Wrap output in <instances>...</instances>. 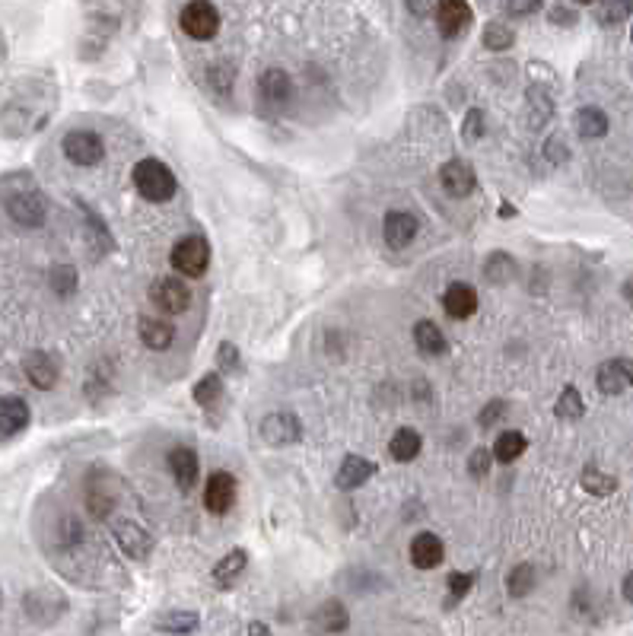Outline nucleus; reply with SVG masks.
Instances as JSON below:
<instances>
[{
  "mask_svg": "<svg viewBox=\"0 0 633 636\" xmlns=\"http://www.w3.org/2000/svg\"><path fill=\"white\" fill-rule=\"evenodd\" d=\"M134 188L140 191V198L154 201V204H166V201L175 198V191H179V182H175L172 169L160 160H140L134 166Z\"/></svg>",
  "mask_w": 633,
  "mask_h": 636,
  "instance_id": "f257e3e1",
  "label": "nucleus"
},
{
  "mask_svg": "<svg viewBox=\"0 0 633 636\" xmlns=\"http://www.w3.org/2000/svg\"><path fill=\"white\" fill-rule=\"evenodd\" d=\"M175 274H182V277H201L207 271V264H211V245H207L204 235H185V239L175 242L172 255Z\"/></svg>",
  "mask_w": 633,
  "mask_h": 636,
  "instance_id": "f03ea898",
  "label": "nucleus"
},
{
  "mask_svg": "<svg viewBox=\"0 0 633 636\" xmlns=\"http://www.w3.org/2000/svg\"><path fill=\"white\" fill-rule=\"evenodd\" d=\"M179 22H182L185 36H191L195 42H207L220 29V10L207 4V0H191L179 13Z\"/></svg>",
  "mask_w": 633,
  "mask_h": 636,
  "instance_id": "7ed1b4c3",
  "label": "nucleus"
},
{
  "mask_svg": "<svg viewBox=\"0 0 633 636\" xmlns=\"http://www.w3.org/2000/svg\"><path fill=\"white\" fill-rule=\"evenodd\" d=\"M83 500H87V509L93 519H109L118 503V483L103 471H93L87 487H83Z\"/></svg>",
  "mask_w": 633,
  "mask_h": 636,
  "instance_id": "20e7f679",
  "label": "nucleus"
},
{
  "mask_svg": "<svg viewBox=\"0 0 633 636\" xmlns=\"http://www.w3.org/2000/svg\"><path fill=\"white\" fill-rule=\"evenodd\" d=\"M150 302L166 315H182L191 306V290L182 277H160L150 286Z\"/></svg>",
  "mask_w": 633,
  "mask_h": 636,
  "instance_id": "39448f33",
  "label": "nucleus"
},
{
  "mask_svg": "<svg viewBox=\"0 0 633 636\" xmlns=\"http://www.w3.org/2000/svg\"><path fill=\"white\" fill-rule=\"evenodd\" d=\"M64 156L73 166H99L105 160V144L96 131H71L64 137Z\"/></svg>",
  "mask_w": 633,
  "mask_h": 636,
  "instance_id": "423d86ee",
  "label": "nucleus"
},
{
  "mask_svg": "<svg viewBox=\"0 0 633 636\" xmlns=\"http://www.w3.org/2000/svg\"><path fill=\"white\" fill-rule=\"evenodd\" d=\"M7 213L16 227L36 229L45 223V198L36 188L13 191V194H7Z\"/></svg>",
  "mask_w": 633,
  "mask_h": 636,
  "instance_id": "0eeeda50",
  "label": "nucleus"
},
{
  "mask_svg": "<svg viewBox=\"0 0 633 636\" xmlns=\"http://www.w3.org/2000/svg\"><path fill=\"white\" fill-rule=\"evenodd\" d=\"M258 95H262V103L268 105L271 112L287 109V105H290V99H293L290 73L280 70V67H268V70L258 77Z\"/></svg>",
  "mask_w": 633,
  "mask_h": 636,
  "instance_id": "6e6552de",
  "label": "nucleus"
},
{
  "mask_svg": "<svg viewBox=\"0 0 633 636\" xmlns=\"http://www.w3.org/2000/svg\"><path fill=\"white\" fill-rule=\"evenodd\" d=\"M262 439L268 446H290L303 439V424L293 410H274L262 420Z\"/></svg>",
  "mask_w": 633,
  "mask_h": 636,
  "instance_id": "1a4fd4ad",
  "label": "nucleus"
},
{
  "mask_svg": "<svg viewBox=\"0 0 633 636\" xmlns=\"http://www.w3.org/2000/svg\"><path fill=\"white\" fill-rule=\"evenodd\" d=\"M236 503V477L226 471H213L204 487V506L213 516H226Z\"/></svg>",
  "mask_w": 633,
  "mask_h": 636,
  "instance_id": "9d476101",
  "label": "nucleus"
},
{
  "mask_svg": "<svg viewBox=\"0 0 633 636\" xmlns=\"http://www.w3.org/2000/svg\"><path fill=\"white\" fill-rule=\"evenodd\" d=\"M421 233V219L408 211H392L386 213V223H382V235L392 249H408L411 242Z\"/></svg>",
  "mask_w": 633,
  "mask_h": 636,
  "instance_id": "9b49d317",
  "label": "nucleus"
},
{
  "mask_svg": "<svg viewBox=\"0 0 633 636\" xmlns=\"http://www.w3.org/2000/svg\"><path fill=\"white\" fill-rule=\"evenodd\" d=\"M471 22V7L465 0H443L437 4V29L443 38H459Z\"/></svg>",
  "mask_w": 633,
  "mask_h": 636,
  "instance_id": "f8f14e48",
  "label": "nucleus"
},
{
  "mask_svg": "<svg viewBox=\"0 0 633 636\" xmlns=\"http://www.w3.org/2000/svg\"><path fill=\"white\" fill-rule=\"evenodd\" d=\"M22 373L38 392H48V388L58 385V359L45 351H32L29 357L22 359Z\"/></svg>",
  "mask_w": 633,
  "mask_h": 636,
  "instance_id": "ddd939ff",
  "label": "nucleus"
},
{
  "mask_svg": "<svg viewBox=\"0 0 633 636\" xmlns=\"http://www.w3.org/2000/svg\"><path fill=\"white\" fill-rule=\"evenodd\" d=\"M439 182H443V188L449 191L452 198H468L474 191V169L471 162L465 160H449L443 169H439Z\"/></svg>",
  "mask_w": 633,
  "mask_h": 636,
  "instance_id": "4468645a",
  "label": "nucleus"
},
{
  "mask_svg": "<svg viewBox=\"0 0 633 636\" xmlns=\"http://www.w3.org/2000/svg\"><path fill=\"white\" fill-rule=\"evenodd\" d=\"M443 557H446V548L437 534H429V532L414 534V541H411V564H414L417 570H437V566L443 564Z\"/></svg>",
  "mask_w": 633,
  "mask_h": 636,
  "instance_id": "2eb2a0df",
  "label": "nucleus"
},
{
  "mask_svg": "<svg viewBox=\"0 0 633 636\" xmlns=\"http://www.w3.org/2000/svg\"><path fill=\"white\" fill-rule=\"evenodd\" d=\"M372 475H376V465H372L370 458H363V455H347V458L341 461V468H337L335 481L341 491H357Z\"/></svg>",
  "mask_w": 633,
  "mask_h": 636,
  "instance_id": "dca6fc26",
  "label": "nucleus"
},
{
  "mask_svg": "<svg viewBox=\"0 0 633 636\" xmlns=\"http://www.w3.org/2000/svg\"><path fill=\"white\" fill-rule=\"evenodd\" d=\"M443 309L449 318H455V322H462V318H471L474 309H478V293H474V286L468 284H452L449 290H446L443 296Z\"/></svg>",
  "mask_w": 633,
  "mask_h": 636,
  "instance_id": "f3484780",
  "label": "nucleus"
},
{
  "mask_svg": "<svg viewBox=\"0 0 633 636\" xmlns=\"http://www.w3.org/2000/svg\"><path fill=\"white\" fill-rule=\"evenodd\" d=\"M115 538H118V544H121L124 554L134 557V560H144V557L154 550V538H150L140 525H134V522H118Z\"/></svg>",
  "mask_w": 633,
  "mask_h": 636,
  "instance_id": "a211bd4d",
  "label": "nucleus"
},
{
  "mask_svg": "<svg viewBox=\"0 0 633 636\" xmlns=\"http://www.w3.org/2000/svg\"><path fill=\"white\" fill-rule=\"evenodd\" d=\"M169 468H172V477H175V483L182 487L185 493L191 491L197 483V455H195V449H188V446H179V449H172L169 452Z\"/></svg>",
  "mask_w": 633,
  "mask_h": 636,
  "instance_id": "6ab92c4d",
  "label": "nucleus"
},
{
  "mask_svg": "<svg viewBox=\"0 0 633 636\" xmlns=\"http://www.w3.org/2000/svg\"><path fill=\"white\" fill-rule=\"evenodd\" d=\"M312 624H315V630H321V633H344V630L350 627V615L341 601L331 599V601H321V605L315 607Z\"/></svg>",
  "mask_w": 633,
  "mask_h": 636,
  "instance_id": "aec40b11",
  "label": "nucleus"
},
{
  "mask_svg": "<svg viewBox=\"0 0 633 636\" xmlns=\"http://www.w3.org/2000/svg\"><path fill=\"white\" fill-rule=\"evenodd\" d=\"M29 424V404L16 395H4L0 398V433H20Z\"/></svg>",
  "mask_w": 633,
  "mask_h": 636,
  "instance_id": "412c9836",
  "label": "nucleus"
},
{
  "mask_svg": "<svg viewBox=\"0 0 633 636\" xmlns=\"http://www.w3.org/2000/svg\"><path fill=\"white\" fill-rule=\"evenodd\" d=\"M140 341H144L150 351H166L175 341V328L169 322H160V318H140Z\"/></svg>",
  "mask_w": 633,
  "mask_h": 636,
  "instance_id": "4be33fe9",
  "label": "nucleus"
},
{
  "mask_svg": "<svg viewBox=\"0 0 633 636\" xmlns=\"http://www.w3.org/2000/svg\"><path fill=\"white\" fill-rule=\"evenodd\" d=\"M414 344H417V351L427 353V357H443V353L449 351L443 331H439L433 322H427V318L414 325Z\"/></svg>",
  "mask_w": 633,
  "mask_h": 636,
  "instance_id": "5701e85b",
  "label": "nucleus"
},
{
  "mask_svg": "<svg viewBox=\"0 0 633 636\" xmlns=\"http://www.w3.org/2000/svg\"><path fill=\"white\" fill-rule=\"evenodd\" d=\"M596 385L602 395H621V392L630 385V382H627V373H624V363H621V359H608V363L598 366Z\"/></svg>",
  "mask_w": 633,
  "mask_h": 636,
  "instance_id": "b1692460",
  "label": "nucleus"
},
{
  "mask_svg": "<svg viewBox=\"0 0 633 636\" xmlns=\"http://www.w3.org/2000/svg\"><path fill=\"white\" fill-rule=\"evenodd\" d=\"M576 131H579L582 140H598L608 134V115L596 105H586V109L576 112Z\"/></svg>",
  "mask_w": 633,
  "mask_h": 636,
  "instance_id": "393cba45",
  "label": "nucleus"
},
{
  "mask_svg": "<svg viewBox=\"0 0 633 636\" xmlns=\"http://www.w3.org/2000/svg\"><path fill=\"white\" fill-rule=\"evenodd\" d=\"M421 446H423L421 433L411 430V426H401V430H395L392 442H388V452H392L395 461H414L421 455Z\"/></svg>",
  "mask_w": 633,
  "mask_h": 636,
  "instance_id": "a878e982",
  "label": "nucleus"
},
{
  "mask_svg": "<svg viewBox=\"0 0 633 636\" xmlns=\"http://www.w3.org/2000/svg\"><path fill=\"white\" fill-rule=\"evenodd\" d=\"M197 624H201V617H197L195 611H166V615L156 617L154 627L160 630V633L185 636V633H195Z\"/></svg>",
  "mask_w": 633,
  "mask_h": 636,
  "instance_id": "bb28decb",
  "label": "nucleus"
},
{
  "mask_svg": "<svg viewBox=\"0 0 633 636\" xmlns=\"http://www.w3.org/2000/svg\"><path fill=\"white\" fill-rule=\"evenodd\" d=\"M525 446H529V442H525L522 433H519V430H506V433H500V436H496V442H494V449H490V452H494V458L503 461V465H512V461L525 455Z\"/></svg>",
  "mask_w": 633,
  "mask_h": 636,
  "instance_id": "cd10ccee",
  "label": "nucleus"
},
{
  "mask_svg": "<svg viewBox=\"0 0 633 636\" xmlns=\"http://www.w3.org/2000/svg\"><path fill=\"white\" fill-rule=\"evenodd\" d=\"M246 564H248V554L242 548H236V550H229V554L220 560L217 566H213V582L217 585H233V579L239 576L242 570H246Z\"/></svg>",
  "mask_w": 633,
  "mask_h": 636,
  "instance_id": "c85d7f7f",
  "label": "nucleus"
},
{
  "mask_svg": "<svg viewBox=\"0 0 633 636\" xmlns=\"http://www.w3.org/2000/svg\"><path fill=\"white\" fill-rule=\"evenodd\" d=\"M535 582H538V576H535V566L531 564H516L510 570V576H506V589H510L512 599H525V595H531Z\"/></svg>",
  "mask_w": 633,
  "mask_h": 636,
  "instance_id": "c756f323",
  "label": "nucleus"
},
{
  "mask_svg": "<svg viewBox=\"0 0 633 636\" xmlns=\"http://www.w3.org/2000/svg\"><path fill=\"white\" fill-rule=\"evenodd\" d=\"M512 42H516V32H512L506 22L500 20L487 22V29H484V48H490V52H506V48H512Z\"/></svg>",
  "mask_w": 633,
  "mask_h": 636,
  "instance_id": "7c9ffc66",
  "label": "nucleus"
},
{
  "mask_svg": "<svg viewBox=\"0 0 633 636\" xmlns=\"http://www.w3.org/2000/svg\"><path fill=\"white\" fill-rule=\"evenodd\" d=\"M554 414L561 420H579L582 414H586V404H582V395L576 392V385H567L561 392V398H557V408H554Z\"/></svg>",
  "mask_w": 633,
  "mask_h": 636,
  "instance_id": "2f4dec72",
  "label": "nucleus"
},
{
  "mask_svg": "<svg viewBox=\"0 0 633 636\" xmlns=\"http://www.w3.org/2000/svg\"><path fill=\"white\" fill-rule=\"evenodd\" d=\"M220 398H223V379H220L217 373H207L204 379L195 385V401L201 404V408H213Z\"/></svg>",
  "mask_w": 633,
  "mask_h": 636,
  "instance_id": "473e14b6",
  "label": "nucleus"
},
{
  "mask_svg": "<svg viewBox=\"0 0 633 636\" xmlns=\"http://www.w3.org/2000/svg\"><path fill=\"white\" fill-rule=\"evenodd\" d=\"M582 487L589 493H596V497H608V493L618 491V481L612 475H602L598 468H586L582 471Z\"/></svg>",
  "mask_w": 633,
  "mask_h": 636,
  "instance_id": "72a5a7b5",
  "label": "nucleus"
},
{
  "mask_svg": "<svg viewBox=\"0 0 633 636\" xmlns=\"http://www.w3.org/2000/svg\"><path fill=\"white\" fill-rule=\"evenodd\" d=\"M592 13H596V20L602 26H618V22H624L633 13V4H614V0H608V4H596Z\"/></svg>",
  "mask_w": 633,
  "mask_h": 636,
  "instance_id": "f704fd0d",
  "label": "nucleus"
},
{
  "mask_svg": "<svg viewBox=\"0 0 633 636\" xmlns=\"http://www.w3.org/2000/svg\"><path fill=\"white\" fill-rule=\"evenodd\" d=\"M512 271H516V264L503 255V252H494V255L487 258V264H484V274H487L490 284H506V280L512 277Z\"/></svg>",
  "mask_w": 633,
  "mask_h": 636,
  "instance_id": "c9c22d12",
  "label": "nucleus"
},
{
  "mask_svg": "<svg viewBox=\"0 0 633 636\" xmlns=\"http://www.w3.org/2000/svg\"><path fill=\"white\" fill-rule=\"evenodd\" d=\"M80 211L87 213V219H89V235H93V245L99 252H105V255H109L112 249H115V242H112V235H109V229L103 227V219L96 217L93 211H89L87 204H80Z\"/></svg>",
  "mask_w": 633,
  "mask_h": 636,
  "instance_id": "e433bc0d",
  "label": "nucleus"
},
{
  "mask_svg": "<svg viewBox=\"0 0 633 636\" xmlns=\"http://www.w3.org/2000/svg\"><path fill=\"white\" fill-rule=\"evenodd\" d=\"M52 290L58 296H73V290H77V271H73L71 264H58L52 271Z\"/></svg>",
  "mask_w": 633,
  "mask_h": 636,
  "instance_id": "4c0bfd02",
  "label": "nucleus"
},
{
  "mask_svg": "<svg viewBox=\"0 0 633 636\" xmlns=\"http://www.w3.org/2000/svg\"><path fill=\"white\" fill-rule=\"evenodd\" d=\"M490 465H494V452H487V449H474L468 455V475L471 477H487Z\"/></svg>",
  "mask_w": 633,
  "mask_h": 636,
  "instance_id": "58836bf2",
  "label": "nucleus"
},
{
  "mask_svg": "<svg viewBox=\"0 0 633 636\" xmlns=\"http://www.w3.org/2000/svg\"><path fill=\"white\" fill-rule=\"evenodd\" d=\"M484 131H487V125H484V112H480V109H471V112L465 115V125H462V137L471 140V144H474V140L484 137Z\"/></svg>",
  "mask_w": 633,
  "mask_h": 636,
  "instance_id": "ea45409f",
  "label": "nucleus"
},
{
  "mask_svg": "<svg viewBox=\"0 0 633 636\" xmlns=\"http://www.w3.org/2000/svg\"><path fill=\"white\" fill-rule=\"evenodd\" d=\"M474 573H452L449 576V592H452V601H459L462 595H468L471 592V585H474Z\"/></svg>",
  "mask_w": 633,
  "mask_h": 636,
  "instance_id": "a19ab883",
  "label": "nucleus"
},
{
  "mask_svg": "<svg viewBox=\"0 0 633 636\" xmlns=\"http://www.w3.org/2000/svg\"><path fill=\"white\" fill-rule=\"evenodd\" d=\"M503 414H506V401H500V398H496V401H490L487 408L478 414V424L484 426V430H490V426H494L496 420L503 417Z\"/></svg>",
  "mask_w": 633,
  "mask_h": 636,
  "instance_id": "79ce46f5",
  "label": "nucleus"
},
{
  "mask_svg": "<svg viewBox=\"0 0 633 636\" xmlns=\"http://www.w3.org/2000/svg\"><path fill=\"white\" fill-rule=\"evenodd\" d=\"M217 359H220V366H223V369H239V351H236L229 341H223V344H220Z\"/></svg>",
  "mask_w": 633,
  "mask_h": 636,
  "instance_id": "37998d69",
  "label": "nucleus"
},
{
  "mask_svg": "<svg viewBox=\"0 0 633 636\" xmlns=\"http://www.w3.org/2000/svg\"><path fill=\"white\" fill-rule=\"evenodd\" d=\"M551 20L557 22V26H573L576 10L573 7H551Z\"/></svg>",
  "mask_w": 633,
  "mask_h": 636,
  "instance_id": "c03bdc74",
  "label": "nucleus"
},
{
  "mask_svg": "<svg viewBox=\"0 0 633 636\" xmlns=\"http://www.w3.org/2000/svg\"><path fill=\"white\" fill-rule=\"evenodd\" d=\"M547 156H551L554 162H563V160H567V144H563L561 137L547 140Z\"/></svg>",
  "mask_w": 633,
  "mask_h": 636,
  "instance_id": "a18cd8bd",
  "label": "nucleus"
},
{
  "mask_svg": "<svg viewBox=\"0 0 633 636\" xmlns=\"http://www.w3.org/2000/svg\"><path fill=\"white\" fill-rule=\"evenodd\" d=\"M503 10L512 16H531V13H538L541 4H503Z\"/></svg>",
  "mask_w": 633,
  "mask_h": 636,
  "instance_id": "49530a36",
  "label": "nucleus"
},
{
  "mask_svg": "<svg viewBox=\"0 0 633 636\" xmlns=\"http://www.w3.org/2000/svg\"><path fill=\"white\" fill-rule=\"evenodd\" d=\"M621 589H624V599H627V601H630V605H633V570H630V573H627V576H624V585H621Z\"/></svg>",
  "mask_w": 633,
  "mask_h": 636,
  "instance_id": "de8ad7c7",
  "label": "nucleus"
},
{
  "mask_svg": "<svg viewBox=\"0 0 633 636\" xmlns=\"http://www.w3.org/2000/svg\"><path fill=\"white\" fill-rule=\"evenodd\" d=\"M248 636H271L268 633V624H248Z\"/></svg>",
  "mask_w": 633,
  "mask_h": 636,
  "instance_id": "09e8293b",
  "label": "nucleus"
},
{
  "mask_svg": "<svg viewBox=\"0 0 633 636\" xmlns=\"http://www.w3.org/2000/svg\"><path fill=\"white\" fill-rule=\"evenodd\" d=\"M624 300H627V302H630V306H633V277H630V280H627V284H624Z\"/></svg>",
  "mask_w": 633,
  "mask_h": 636,
  "instance_id": "8fccbe9b",
  "label": "nucleus"
},
{
  "mask_svg": "<svg viewBox=\"0 0 633 636\" xmlns=\"http://www.w3.org/2000/svg\"><path fill=\"white\" fill-rule=\"evenodd\" d=\"M624 363V373H627V382L633 385V359H621Z\"/></svg>",
  "mask_w": 633,
  "mask_h": 636,
  "instance_id": "3c124183",
  "label": "nucleus"
},
{
  "mask_svg": "<svg viewBox=\"0 0 633 636\" xmlns=\"http://www.w3.org/2000/svg\"><path fill=\"white\" fill-rule=\"evenodd\" d=\"M630 38H633V29H630Z\"/></svg>",
  "mask_w": 633,
  "mask_h": 636,
  "instance_id": "603ef678",
  "label": "nucleus"
}]
</instances>
